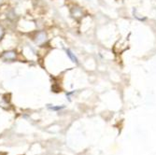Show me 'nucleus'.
<instances>
[{
    "mask_svg": "<svg viewBox=\"0 0 156 155\" xmlns=\"http://www.w3.org/2000/svg\"><path fill=\"white\" fill-rule=\"evenodd\" d=\"M66 55L69 57V59L71 60L73 63H75V64H79V59L77 58V56L75 55V53L71 51V50H69V49H67V50H66Z\"/></svg>",
    "mask_w": 156,
    "mask_h": 155,
    "instance_id": "4",
    "label": "nucleus"
},
{
    "mask_svg": "<svg viewBox=\"0 0 156 155\" xmlns=\"http://www.w3.org/2000/svg\"><path fill=\"white\" fill-rule=\"evenodd\" d=\"M5 35H6V29H5V27L2 24H0V41H1L4 38Z\"/></svg>",
    "mask_w": 156,
    "mask_h": 155,
    "instance_id": "5",
    "label": "nucleus"
},
{
    "mask_svg": "<svg viewBox=\"0 0 156 155\" xmlns=\"http://www.w3.org/2000/svg\"><path fill=\"white\" fill-rule=\"evenodd\" d=\"M12 1H14V2H19V1H21V0H12Z\"/></svg>",
    "mask_w": 156,
    "mask_h": 155,
    "instance_id": "7",
    "label": "nucleus"
},
{
    "mask_svg": "<svg viewBox=\"0 0 156 155\" xmlns=\"http://www.w3.org/2000/svg\"><path fill=\"white\" fill-rule=\"evenodd\" d=\"M32 39L37 46L45 47L49 43V35L45 30H38L34 33Z\"/></svg>",
    "mask_w": 156,
    "mask_h": 155,
    "instance_id": "1",
    "label": "nucleus"
},
{
    "mask_svg": "<svg viewBox=\"0 0 156 155\" xmlns=\"http://www.w3.org/2000/svg\"><path fill=\"white\" fill-rule=\"evenodd\" d=\"M19 58V53L15 50H6L0 54V59L4 62H15Z\"/></svg>",
    "mask_w": 156,
    "mask_h": 155,
    "instance_id": "2",
    "label": "nucleus"
},
{
    "mask_svg": "<svg viewBox=\"0 0 156 155\" xmlns=\"http://www.w3.org/2000/svg\"><path fill=\"white\" fill-rule=\"evenodd\" d=\"M5 1H6V0H0V7H2L4 5Z\"/></svg>",
    "mask_w": 156,
    "mask_h": 155,
    "instance_id": "6",
    "label": "nucleus"
},
{
    "mask_svg": "<svg viewBox=\"0 0 156 155\" xmlns=\"http://www.w3.org/2000/svg\"><path fill=\"white\" fill-rule=\"evenodd\" d=\"M70 15H71L72 18H74L75 20L79 21L84 16V11H83L82 8H80L79 6H73L71 9H70Z\"/></svg>",
    "mask_w": 156,
    "mask_h": 155,
    "instance_id": "3",
    "label": "nucleus"
}]
</instances>
